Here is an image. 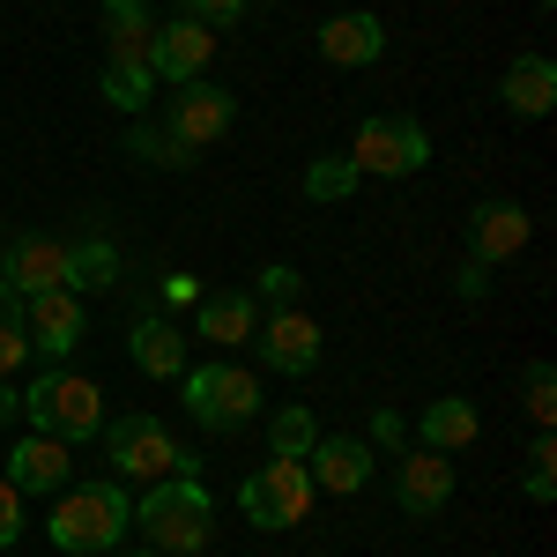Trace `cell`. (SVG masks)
<instances>
[{
    "instance_id": "cell-2",
    "label": "cell",
    "mask_w": 557,
    "mask_h": 557,
    "mask_svg": "<svg viewBox=\"0 0 557 557\" xmlns=\"http://www.w3.org/2000/svg\"><path fill=\"white\" fill-rule=\"evenodd\" d=\"M134 535H141V550H157V557H201L209 550L215 513H209L201 475H164V483H149V491L134 498Z\"/></svg>"
},
{
    "instance_id": "cell-30",
    "label": "cell",
    "mask_w": 557,
    "mask_h": 557,
    "mask_svg": "<svg viewBox=\"0 0 557 557\" xmlns=\"http://www.w3.org/2000/svg\"><path fill=\"white\" fill-rule=\"evenodd\" d=\"M104 97H112L120 112H141V104L157 97V75H149V67H104Z\"/></svg>"
},
{
    "instance_id": "cell-17",
    "label": "cell",
    "mask_w": 557,
    "mask_h": 557,
    "mask_svg": "<svg viewBox=\"0 0 557 557\" xmlns=\"http://www.w3.org/2000/svg\"><path fill=\"white\" fill-rule=\"evenodd\" d=\"M386 52V23L372 8H357V15H327L320 23V60L327 67H372Z\"/></svg>"
},
{
    "instance_id": "cell-27",
    "label": "cell",
    "mask_w": 557,
    "mask_h": 557,
    "mask_svg": "<svg viewBox=\"0 0 557 557\" xmlns=\"http://www.w3.org/2000/svg\"><path fill=\"white\" fill-rule=\"evenodd\" d=\"M30 364V327H23V298L0 283V380H15Z\"/></svg>"
},
{
    "instance_id": "cell-28",
    "label": "cell",
    "mask_w": 557,
    "mask_h": 557,
    "mask_svg": "<svg viewBox=\"0 0 557 557\" xmlns=\"http://www.w3.org/2000/svg\"><path fill=\"white\" fill-rule=\"evenodd\" d=\"M520 394H528V417L550 431L557 424V364H550V357H535V364L520 372Z\"/></svg>"
},
{
    "instance_id": "cell-5",
    "label": "cell",
    "mask_w": 557,
    "mask_h": 557,
    "mask_svg": "<svg viewBox=\"0 0 557 557\" xmlns=\"http://www.w3.org/2000/svg\"><path fill=\"white\" fill-rule=\"evenodd\" d=\"M178 386H186V417H194L201 431H246L260 417V380L246 372V364H231V357L186 364Z\"/></svg>"
},
{
    "instance_id": "cell-32",
    "label": "cell",
    "mask_w": 557,
    "mask_h": 557,
    "mask_svg": "<svg viewBox=\"0 0 557 557\" xmlns=\"http://www.w3.org/2000/svg\"><path fill=\"white\" fill-rule=\"evenodd\" d=\"M246 8H253V0H178V15H194V23H209V30H231Z\"/></svg>"
},
{
    "instance_id": "cell-3",
    "label": "cell",
    "mask_w": 557,
    "mask_h": 557,
    "mask_svg": "<svg viewBox=\"0 0 557 557\" xmlns=\"http://www.w3.org/2000/svg\"><path fill=\"white\" fill-rule=\"evenodd\" d=\"M23 417L30 431H52V438H97L104 431V386L83 380V372H67V364H45L38 380L23 386Z\"/></svg>"
},
{
    "instance_id": "cell-9",
    "label": "cell",
    "mask_w": 557,
    "mask_h": 557,
    "mask_svg": "<svg viewBox=\"0 0 557 557\" xmlns=\"http://www.w3.org/2000/svg\"><path fill=\"white\" fill-rule=\"evenodd\" d=\"M0 475H8L23 498H30V491H38V498H60V491L75 483V446L52 438V431H30V438L8 446V469H0Z\"/></svg>"
},
{
    "instance_id": "cell-15",
    "label": "cell",
    "mask_w": 557,
    "mask_h": 557,
    "mask_svg": "<svg viewBox=\"0 0 557 557\" xmlns=\"http://www.w3.org/2000/svg\"><path fill=\"white\" fill-rule=\"evenodd\" d=\"M0 283L15 298H38V290H67V238H15L0 253Z\"/></svg>"
},
{
    "instance_id": "cell-35",
    "label": "cell",
    "mask_w": 557,
    "mask_h": 557,
    "mask_svg": "<svg viewBox=\"0 0 557 557\" xmlns=\"http://www.w3.org/2000/svg\"><path fill=\"white\" fill-rule=\"evenodd\" d=\"M483 290H491V268H483V260H461V298L483 305Z\"/></svg>"
},
{
    "instance_id": "cell-26",
    "label": "cell",
    "mask_w": 557,
    "mask_h": 557,
    "mask_svg": "<svg viewBox=\"0 0 557 557\" xmlns=\"http://www.w3.org/2000/svg\"><path fill=\"white\" fill-rule=\"evenodd\" d=\"M312 438H320V424H312V409H275V424H268V454L275 461H305L312 454Z\"/></svg>"
},
{
    "instance_id": "cell-21",
    "label": "cell",
    "mask_w": 557,
    "mask_h": 557,
    "mask_svg": "<svg viewBox=\"0 0 557 557\" xmlns=\"http://www.w3.org/2000/svg\"><path fill=\"white\" fill-rule=\"evenodd\" d=\"M127 349H134V364H141L149 380H178V372H186V335H178L172 320H134Z\"/></svg>"
},
{
    "instance_id": "cell-18",
    "label": "cell",
    "mask_w": 557,
    "mask_h": 557,
    "mask_svg": "<svg viewBox=\"0 0 557 557\" xmlns=\"http://www.w3.org/2000/svg\"><path fill=\"white\" fill-rule=\"evenodd\" d=\"M498 97H506V112H513V120H550V104H557V60H550V52H520L513 67L498 75Z\"/></svg>"
},
{
    "instance_id": "cell-14",
    "label": "cell",
    "mask_w": 557,
    "mask_h": 557,
    "mask_svg": "<svg viewBox=\"0 0 557 557\" xmlns=\"http://www.w3.org/2000/svg\"><path fill=\"white\" fill-rule=\"evenodd\" d=\"M394 498H401V513H409V520L446 513V506H454V454H431V446L401 454V469H394Z\"/></svg>"
},
{
    "instance_id": "cell-25",
    "label": "cell",
    "mask_w": 557,
    "mask_h": 557,
    "mask_svg": "<svg viewBox=\"0 0 557 557\" xmlns=\"http://www.w3.org/2000/svg\"><path fill=\"white\" fill-rule=\"evenodd\" d=\"M357 186H364V178H357L349 157H312V164H305V201H320V209H327V201H349Z\"/></svg>"
},
{
    "instance_id": "cell-34",
    "label": "cell",
    "mask_w": 557,
    "mask_h": 557,
    "mask_svg": "<svg viewBox=\"0 0 557 557\" xmlns=\"http://www.w3.org/2000/svg\"><path fill=\"white\" fill-rule=\"evenodd\" d=\"M401 438H409V424H401L394 409H380V417H372V446H394V454H401Z\"/></svg>"
},
{
    "instance_id": "cell-31",
    "label": "cell",
    "mask_w": 557,
    "mask_h": 557,
    "mask_svg": "<svg viewBox=\"0 0 557 557\" xmlns=\"http://www.w3.org/2000/svg\"><path fill=\"white\" fill-rule=\"evenodd\" d=\"M253 283H260V298H268V305H298V290H305V275H298V268H283V260H268Z\"/></svg>"
},
{
    "instance_id": "cell-22",
    "label": "cell",
    "mask_w": 557,
    "mask_h": 557,
    "mask_svg": "<svg viewBox=\"0 0 557 557\" xmlns=\"http://www.w3.org/2000/svg\"><path fill=\"white\" fill-rule=\"evenodd\" d=\"M424 446L431 454H461V446H475V431H483V417H475L469 394H446V401H431L424 409Z\"/></svg>"
},
{
    "instance_id": "cell-12",
    "label": "cell",
    "mask_w": 557,
    "mask_h": 557,
    "mask_svg": "<svg viewBox=\"0 0 557 557\" xmlns=\"http://www.w3.org/2000/svg\"><path fill=\"white\" fill-rule=\"evenodd\" d=\"M372 438H343V431H320L312 438V454H305V475H312V491H327V498H357L364 483H372Z\"/></svg>"
},
{
    "instance_id": "cell-10",
    "label": "cell",
    "mask_w": 557,
    "mask_h": 557,
    "mask_svg": "<svg viewBox=\"0 0 557 557\" xmlns=\"http://www.w3.org/2000/svg\"><path fill=\"white\" fill-rule=\"evenodd\" d=\"M231 120H238V97L215 83H178L172 104H164V127L186 141V149H209V141H223L231 134Z\"/></svg>"
},
{
    "instance_id": "cell-29",
    "label": "cell",
    "mask_w": 557,
    "mask_h": 557,
    "mask_svg": "<svg viewBox=\"0 0 557 557\" xmlns=\"http://www.w3.org/2000/svg\"><path fill=\"white\" fill-rule=\"evenodd\" d=\"M550 498H557V438L543 431L528 446V506H550Z\"/></svg>"
},
{
    "instance_id": "cell-33",
    "label": "cell",
    "mask_w": 557,
    "mask_h": 557,
    "mask_svg": "<svg viewBox=\"0 0 557 557\" xmlns=\"http://www.w3.org/2000/svg\"><path fill=\"white\" fill-rule=\"evenodd\" d=\"M23 543V491L0 475V550H15Z\"/></svg>"
},
{
    "instance_id": "cell-4",
    "label": "cell",
    "mask_w": 557,
    "mask_h": 557,
    "mask_svg": "<svg viewBox=\"0 0 557 557\" xmlns=\"http://www.w3.org/2000/svg\"><path fill=\"white\" fill-rule=\"evenodd\" d=\"M104 461L120 483H164V475H201V461L178 446L157 417H104Z\"/></svg>"
},
{
    "instance_id": "cell-8",
    "label": "cell",
    "mask_w": 557,
    "mask_h": 557,
    "mask_svg": "<svg viewBox=\"0 0 557 557\" xmlns=\"http://www.w3.org/2000/svg\"><path fill=\"white\" fill-rule=\"evenodd\" d=\"M253 349H260V364H268V372L305 380V372H320V320L298 312V305H275V312L253 327Z\"/></svg>"
},
{
    "instance_id": "cell-16",
    "label": "cell",
    "mask_w": 557,
    "mask_h": 557,
    "mask_svg": "<svg viewBox=\"0 0 557 557\" xmlns=\"http://www.w3.org/2000/svg\"><path fill=\"white\" fill-rule=\"evenodd\" d=\"M157 52V15L149 0H104V67H149ZM157 75V67H149Z\"/></svg>"
},
{
    "instance_id": "cell-24",
    "label": "cell",
    "mask_w": 557,
    "mask_h": 557,
    "mask_svg": "<svg viewBox=\"0 0 557 557\" xmlns=\"http://www.w3.org/2000/svg\"><path fill=\"white\" fill-rule=\"evenodd\" d=\"M127 149L141 157V164H157V172H194V164H201V149H186L172 127H149V120L127 127Z\"/></svg>"
},
{
    "instance_id": "cell-13",
    "label": "cell",
    "mask_w": 557,
    "mask_h": 557,
    "mask_svg": "<svg viewBox=\"0 0 557 557\" xmlns=\"http://www.w3.org/2000/svg\"><path fill=\"white\" fill-rule=\"evenodd\" d=\"M149 67H157V83H209L215 67V30L209 23H194V15H178L157 30V52H149Z\"/></svg>"
},
{
    "instance_id": "cell-11",
    "label": "cell",
    "mask_w": 557,
    "mask_h": 557,
    "mask_svg": "<svg viewBox=\"0 0 557 557\" xmlns=\"http://www.w3.org/2000/svg\"><path fill=\"white\" fill-rule=\"evenodd\" d=\"M23 327H30V349L38 357H75L89 335V305L75 290H38V298H23Z\"/></svg>"
},
{
    "instance_id": "cell-20",
    "label": "cell",
    "mask_w": 557,
    "mask_h": 557,
    "mask_svg": "<svg viewBox=\"0 0 557 557\" xmlns=\"http://www.w3.org/2000/svg\"><path fill=\"white\" fill-rule=\"evenodd\" d=\"M194 327H201V343H215V349H238V343H253L260 305L246 298V290H215V298H201V305H194Z\"/></svg>"
},
{
    "instance_id": "cell-23",
    "label": "cell",
    "mask_w": 557,
    "mask_h": 557,
    "mask_svg": "<svg viewBox=\"0 0 557 557\" xmlns=\"http://www.w3.org/2000/svg\"><path fill=\"white\" fill-rule=\"evenodd\" d=\"M120 283V246L112 238H67V290L75 298H89V290H112Z\"/></svg>"
},
{
    "instance_id": "cell-1",
    "label": "cell",
    "mask_w": 557,
    "mask_h": 557,
    "mask_svg": "<svg viewBox=\"0 0 557 557\" xmlns=\"http://www.w3.org/2000/svg\"><path fill=\"white\" fill-rule=\"evenodd\" d=\"M45 535H52V550H67V557H104V550H120V543L134 535V498H127V483H120V475H112V483H67V491L52 498Z\"/></svg>"
},
{
    "instance_id": "cell-6",
    "label": "cell",
    "mask_w": 557,
    "mask_h": 557,
    "mask_svg": "<svg viewBox=\"0 0 557 557\" xmlns=\"http://www.w3.org/2000/svg\"><path fill=\"white\" fill-rule=\"evenodd\" d=\"M343 157L357 164V178H409L431 164V134L401 112H380V120H357Z\"/></svg>"
},
{
    "instance_id": "cell-39",
    "label": "cell",
    "mask_w": 557,
    "mask_h": 557,
    "mask_svg": "<svg viewBox=\"0 0 557 557\" xmlns=\"http://www.w3.org/2000/svg\"><path fill=\"white\" fill-rule=\"evenodd\" d=\"M535 8H557V0H535Z\"/></svg>"
},
{
    "instance_id": "cell-36",
    "label": "cell",
    "mask_w": 557,
    "mask_h": 557,
    "mask_svg": "<svg viewBox=\"0 0 557 557\" xmlns=\"http://www.w3.org/2000/svg\"><path fill=\"white\" fill-rule=\"evenodd\" d=\"M164 298H172V305H201V283L178 268V275H164Z\"/></svg>"
},
{
    "instance_id": "cell-7",
    "label": "cell",
    "mask_w": 557,
    "mask_h": 557,
    "mask_svg": "<svg viewBox=\"0 0 557 557\" xmlns=\"http://www.w3.org/2000/svg\"><path fill=\"white\" fill-rule=\"evenodd\" d=\"M312 498H320V491H312L305 461H275V454L238 483V513L253 520V528H268V535H275V528H298V520L312 513Z\"/></svg>"
},
{
    "instance_id": "cell-37",
    "label": "cell",
    "mask_w": 557,
    "mask_h": 557,
    "mask_svg": "<svg viewBox=\"0 0 557 557\" xmlns=\"http://www.w3.org/2000/svg\"><path fill=\"white\" fill-rule=\"evenodd\" d=\"M15 417H23V394H15V386L0 380V424H15Z\"/></svg>"
},
{
    "instance_id": "cell-19",
    "label": "cell",
    "mask_w": 557,
    "mask_h": 557,
    "mask_svg": "<svg viewBox=\"0 0 557 557\" xmlns=\"http://www.w3.org/2000/svg\"><path fill=\"white\" fill-rule=\"evenodd\" d=\"M528 209H513V201H483V209L469 215V260H483V268H498V260H513L520 246H528Z\"/></svg>"
},
{
    "instance_id": "cell-38",
    "label": "cell",
    "mask_w": 557,
    "mask_h": 557,
    "mask_svg": "<svg viewBox=\"0 0 557 557\" xmlns=\"http://www.w3.org/2000/svg\"><path fill=\"white\" fill-rule=\"evenodd\" d=\"M104 557H157V550H104Z\"/></svg>"
}]
</instances>
